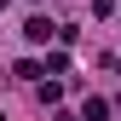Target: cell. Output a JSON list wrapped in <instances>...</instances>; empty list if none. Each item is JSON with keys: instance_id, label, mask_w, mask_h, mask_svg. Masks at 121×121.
Wrapping results in <instances>:
<instances>
[{"instance_id": "1", "label": "cell", "mask_w": 121, "mask_h": 121, "mask_svg": "<svg viewBox=\"0 0 121 121\" xmlns=\"http://www.w3.org/2000/svg\"><path fill=\"white\" fill-rule=\"evenodd\" d=\"M52 29H58V23H46V17H35V23H29V40H52Z\"/></svg>"}]
</instances>
